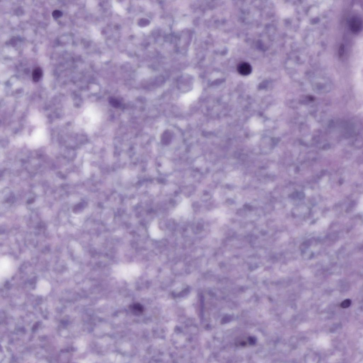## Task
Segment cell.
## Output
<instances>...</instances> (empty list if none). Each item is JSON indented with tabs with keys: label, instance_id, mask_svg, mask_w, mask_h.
I'll use <instances>...</instances> for the list:
<instances>
[{
	"label": "cell",
	"instance_id": "5",
	"mask_svg": "<svg viewBox=\"0 0 363 363\" xmlns=\"http://www.w3.org/2000/svg\"><path fill=\"white\" fill-rule=\"evenodd\" d=\"M131 312L134 315H140L143 312L144 307L140 303H135L132 304L129 307Z\"/></svg>",
	"mask_w": 363,
	"mask_h": 363
},
{
	"label": "cell",
	"instance_id": "8",
	"mask_svg": "<svg viewBox=\"0 0 363 363\" xmlns=\"http://www.w3.org/2000/svg\"><path fill=\"white\" fill-rule=\"evenodd\" d=\"M63 15V13L60 11L55 10L53 12L52 16L54 18L57 19L60 18Z\"/></svg>",
	"mask_w": 363,
	"mask_h": 363
},
{
	"label": "cell",
	"instance_id": "7",
	"mask_svg": "<svg viewBox=\"0 0 363 363\" xmlns=\"http://www.w3.org/2000/svg\"><path fill=\"white\" fill-rule=\"evenodd\" d=\"M351 301L350 299H346L341 303L340 306L343 309L347 308L351 305Z\"/></svg>",
	"mask_w": 363,
	"mask_h": 363
},
{
	"label": "cell",
	"instance_id": "10",
	"mask_svg": "<svg viewBox=\"0 0 363 363\" xmlns=\"http://www.w3.org/2000/svg\"><path fill=\"white\" fill-rule=\"evenodd\" d=\"M34 200H35L34 198H31L28 201L27 203L28 204H31L34 202Z\"/></svg>",
	"mask_w": 363,
	"mask_h": 363
},
{
	"label": "cell",
	"instance_id": "6",
	"mask_svg": "<svg viewBox=\"0 0 363 363\" xmlns=\"http://www.w3.org/2000/svg\"><path fill=\"white\" fill-rule=\"evenodd\" d=\"M43 71L40 67L35 68L32 73V79L35 82H38L41 79L42 76Z\"/></svg>",
	"mask_w": 363,
	"mask_h": 363
},
{
	"label": "cell",
	"instance_id": "1",
	"mask_svg": "<svg viewBox=\"0 0 363 363\" xmlns=\"http://www.w3.org/2000/svg\"><path fill=\"white\" fill-rule=\"evenodd\" d=\"M149 233L151 237L155 239L159 240L164 236V233L158 226V222L155 221L152 223L149 228Z\"/></svg>",
	"mask_w": 363,
	"mask_h": 363
},
{
	"label": "cell",
	"instance_id": "9",
	"mask_svg": "<svg viewBox=\"0 0 363 363\" xmlns=\"http://www.w3.org/2000/svg\"><path fill=\"white\" fill-rule=\"evenodd\" d=\"M344 52H345V46L343 44H342L340 45L339 50V57L340 58L343 57Z\"/></svg>",
	"mask_w": 363,
	"mask_h": 363
},
{
	"label": "cell",
	"instance_id": "11",
	"mask_svg": "<svg viewBox=\"0 0 363 363\" xmlns=\"http://www.w3.org/2000/svg\"><path fill=\"white\" fill-rule=\"evenodd\" d=\"M304 194L303 193H300L299 195V197L300 198H303V197Z\"/></svg>",
	"mask_w": 363,
	"mask_h": 363
},
{
	"label": "cell",
	"instance_id": "4",
	"mask_svg": "<svg viewBox=\"0 0 363 363\" xmlns=\"http://www.w3.org/2000/svg\"><path fill=\"white\" fill-rule=\"evenodd\" d=\"M237 70L239 74L243 76H247L251 74L252 67L249 63L242 62L238 64Z\"/></svg>",
	"mask_w": 363,
	"mask_h": 363
},
{
	"label": "cell",
	"instance_id": "3",
	"mask_svg": "<svg viewBox=\"0 0 363 363\" xmlns=\"http://www.w3.org/2000/svg\"><path fill=\"white\" fill-rule=\"evenodd\" d=\"M50 290V286L49 283L46 282L42 281L40 282L38 284L34 293L37 294L45 296L49 294Z\"/></svg>",
	"mask_w": 363,
	"mask_h": 363
},
{
	"label": "cell",
	"instance_id": "2",
	"mask_svg": "<svg viewBox=\"0 0 363 363\" xmlns=\"http://www.w3.org/2000/svg\"><path fill=\"white\" fill-rule=\"evenodd\" d=\"M350 28L353 33H359L362 28V21L359 17H354L352 18L350 22Z\"/></svg>",
	"mask_w": 363,
	"mask_h": 363
}]
</instances>
